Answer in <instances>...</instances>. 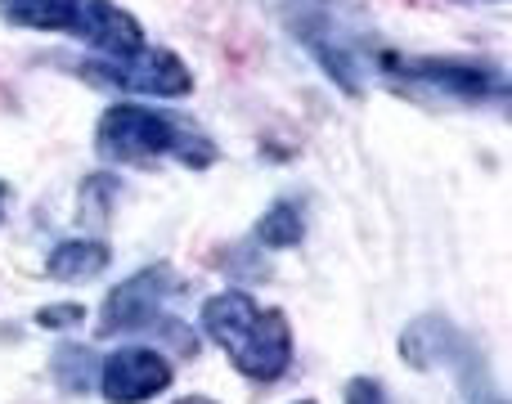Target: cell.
Masks as SVG:
<instances>
[{
    "label": "cell",
    "mask_w": 512,
    "mask_h": 404,
    "mask_svg": "<svg viewBox=\"0 0 512 404\" xmlns=\"http://www.w3.org/2000/svg\"><path fill=\"white\" fill-rule=\"evenodd\" d=\"M72 32H77L90 50L104 54V59H126V54L144 50L140 23H135L122 5H113V0H77V23H72Z\"/></svg>",
    "instance_id": "7"
},
{
    "label": "cell",
    "mask_w": 512,
    "mask_h": 404,
    "mask_svg": "<svg viewBox=\"0 0 512 404\" xmlns=\"http://www.w3.org/2000/svg\"><path fill=\"white\" fill-rule=\"evenodd\" d=\"M203 328L252 382L283 378V369L292 364V328L283 310L256 306L248 292H216L203 306Z\"/></svg>",
    "instance_id": "1"
},
{
    "label": "cell",
    "mask_w": 512,
    "mask_h": 404,
    "mask_svg": "<svg viewBox=\"0 0 512 404\" xmlns=\"http://www.w3.org/2000/svg\"><path fill=\"white\" fill-rule=\"evenodd\" d=\"M382 72L405 90H432V95H450L463 99V104H486V99L508 95L504 72L477 59H405V54H387Z\"/></svg>",
    "instance_id": "3"
},
{
    "label": "cell",
    "mask_w": 512,
    "mask_h": 404,
    "mask_svg": "<svg viewBox=\"0 0 512 404\" xmlns=\"http://www.w3.org/2000/svg\"><path fill=\"white\" fill-rule=\"evenodd\" d=\"M176 288V274L167 265H153V270L135 274V279L117 283L104 301V315H99V337H117V333H135V328H149L162 310V297Z\"/></svg>",
    "instance_id": "5"
},
{
    "label": "cell",
    "mask_w": 512,
    "mask_h": 404,
    "mask_svg": "<svg viewBox=\"0 0 512 404\" xmlns=\"http://www.w3.org/2000/svg\"><path fill=\"white\" fill-rule=\"evenodd\" d=\"M346 404H387V391L373 378H355L351 387H346Z\"/></svg>",
    "instance_id": "12"
},
{
    "label": "cell",
    "mask_w": 512,
    "mask_h": 404,
    "mask_svg": "<svg viewBox=\"0 0 512 404\" xmlns=\"http://www.w3.org/2000/svg\"><path fill=\"white\" fill-rule=\"evenodd\" d=\"M490 404H508V400H490Z\"/></svg>",
    "instance_id": "15"
},
{
    "label": "cell",
    "mask_w": 512,
    "mask_h": 404,
    "mask_svg": "<svg viewBox=\"0 0 512 404\" xmlns=\"http://www.w3.org/2000/svg\"><path fill=\"white\" fill-rule=\"evenodd\" d=\"M167 382H171V364L158 351H144V346L117 351L99 369V391H104L108 404H144V400L162 396Z\"/></svg>",
    "instance_id": "6"
},
{
    "label": "cell",
    "mask_w": 512,
    "mask_h": 404,
    "mask_svg": "<svg viewBox=\"0 0 512 404\" xmlns=\"http://www.w3.org/2000/svg\"><path fill=\"white\" fill-rule=\"evenodd\" d=\"M400 351H405V360L414 364V369H441V364L463 369V360H468V342H463V333L441 315L418 319V324L405 333Z\"/></svg>",
    "instance_id": "8"
},
{
    "label": "cell",
    "mask_w": 512,
    "mask_h": 404,
    "mask_svg": "<svg viewBox=\"0 0 512 404\" xmlns=\"http://www.w3.org/2000/svg\"><path fill=\"white\" fill-rule=\"evenodd\" d=\"M99 153L108 162H149V158H180L185 167L203 171L216 162V144L189 122L140 104H117L99 117Z\"/></svg>",
    "instance_id": "2"
},
{
    "label": "cell",
    "mask_w": 512,
    "mask_h": 404,
    "mask_svg": "<svg viewBox=\"0 0 512 404\" xmlns=\"http://www.w3.org/2000/svg\"><path fill=\"white\" fill-rule=\"evenodd\" d=\"M301 211L292 207V202H274L270 211H265L261 220H256V243L261 247H297L301 243Z\"/></svg>",
    "instance_id": "11"
},
{
    "label": "cell",
    "mask_w": 512,
    "mask_h": 404,
    "mask_svg": "<svg viewBox=\"0 0 512 404\" xmlns=\"http://www.w3.org/2000/svg\"><path fill=\"white\" fill-rule=\"evenodd\" d=\"M176 404H216V400H203V396H189V400H176Z\"/></svg>",
    "instance_id": "13"
},
{
    "label": "cell",
    "mask_w": 512,
    "mask_h": 404,
    "mask_svg": "<svg viewBox=\"0 0 512 404\" xmlns=\"http://www.w3.org/2000/svg\"><path fill=\"white\" fill-rule=\"evenodd\" d=\"M0 18L14 27L72 32V23H77V0H0Z\"/></svg>",
    "instance_id": "9"
},
{
    "label": "cell",
    "mask_w": 512,
    "mask_h": 404,
    "mask_svg": "<svg viewBox=\"0 0 512 404\" xmlns=\"http://www.w3.org/2000/svg\"><path fill=\"white\" fill-rule=\"evenodd\" d=\"M90 81H108L117 90L131 95H158V99H180L194 90V72L185 68V59H176L171 50H135L126 59H90L86 68Z\"/></svg>",
    "instance_id": "4"
},
{
    "label": "cell",
    "mask_w": 512,
    "mask_h": 404,
    "mask_svg": "<svg viewBox=\"0 0 512 404\" xmlns=\"http://www.w3.org/2000/svg\"><path fill=\"white\" fill-rule=\"evenodd\" d=\"M104 265H108L104 243H95V238H68V243H59L50 252L45 274H50V279H95Z\"/></svg>",
    "instance_id": "10"
},
{
    "label": "cell",
    "mask_w": 512,
    "mask_h": 404,
    "mask_svg": "<svg viewBox=\"0 0 512 404\" xmlns=\"http://www.w3.org/2000/svg\"><path fill=\"white\" fill-rule=\"evenodd\" d=\"M5 198H9V189L0 185V220H5Z\"/></svg>",
    "instance_id": "14"
},
{
    "label": "cell",
    "mask_w": 512,
    "mask_h": 404,
    "mask_svg": "<svg viewBox=\"0 0 512 404\" xmlns=\"http://www.w3.org/2000/svg\"><path fill=\"white\" fill-rule=\"evenodd\" d=\"M301 404H310V400H301Z\"/></svg>",
    "instance_id": "16"
}]
</instances>
